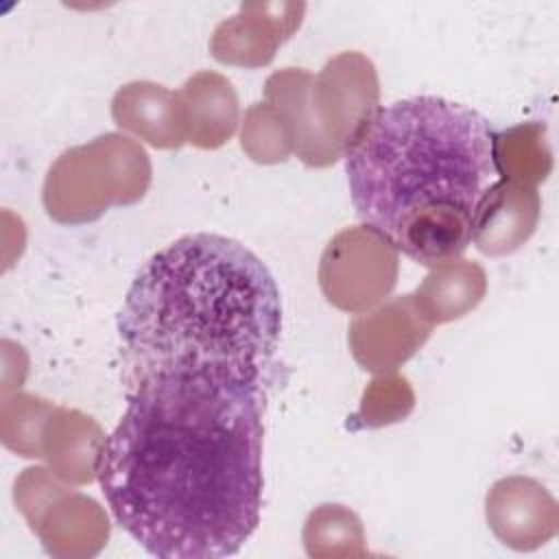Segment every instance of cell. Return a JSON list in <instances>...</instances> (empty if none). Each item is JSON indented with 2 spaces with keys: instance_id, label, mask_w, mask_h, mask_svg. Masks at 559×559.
Wrapping results in <instances>:
<instances>
[{
  "instance_id": "cell-8",
  "label": "cell",
  "mask_w": 559,
  "mask_h": 559,
  "mask_svg": "<svg viewBox=\"0 0 559 559\" xmlns=\"http://www.w3.org/2000/svg\"><path fill=\"white\" fill-rule=\"evenodd\" d=\"M487 520L504 544L535 548L555 533L557 504L552 496L531 478H502L487 493Z\"/></svg>"
},
{
  "instance_id": "cell-15",
  "label": "cell",
  "mask_w": 559,
  "mask_h": 559,
  "mask_svg": "<svg viewBox=\"0 0 559 559\" xmlns=\"http://www.w3.org/2000/svg\"><path fill=\"white\" fill-rule=\"evenodd\" d=\"M242 148L255 159L264 164L282 162L290 153L295 140H293V127L286 120V116L275 109L273 105H253L242 124L240 135Z\"/></svg>"
},
{
  "instance_id": "cell-3",
  "label": "cell",
  "mask_w": 559,
  "mask_h": 559,
  "mask_svg": "<svg viewBox=\"0 0 559 559\" xmlns=\"http://www.w3.org/2000/svg\"><path fill=\"white\" fill-rule=\"evenodd\" d=\"M266 98L286 116L299 157L308 166H328L367 127L378 111V79L360 52H341L319 76L299 68L275 72Z\"/></svg>"
},
{
  "instance_id": "cell-7",
  "label": "cell",
  "mask_w": 559,
  "mask_h": 559,
  "mask_svg": "<svg viewBox=\"0 0 559 559\" xmlns=\"http://www.w3.org/2000/svg\"><path fill=\"white\" fill-rule=\"evenodd\" d=\"M430 330L432 323L406 295L358 317L349 328V345L362 369L391 371L424 345Z\"/></svg>"
},
{
  "instance_id": "cell-11",
  "label": "cell",
  "mask_w": 559,
  "mask_h": 559,
  "mask_svg": "<svg viewBox=\"0 0 559 559\" xmlns=\"http://www.w3.org/2000/svg\"><path fill=\"white\" fill-rule=\"evenodd\" d=\"M177 96L188 142L203 148H216L229 140L238 118V103L229 81L216 72H199L188 79Z\"/></svg>"
},
{
  "instance_id": "cell-10",
  "label": "cell",
  "mask_w": 559,
  "mask_h": 559,
  "mask_svg": "<svg viewBox=\"0 0 559 559\" xmlns=\"http://www.w3.org/2000/svg\"><path fill=\"white\" fill-rule=\"evenodd\" d=\"M114 120L159 148L181 146L186 142L183 111L177 94L162 85L138 81L114 96Z\"/></svg>"
},
{
  "instance_id": "cell-2",
  "label": "cell",
  "mask_w": 559,
  "mask_h": 559,
  "mask_svg": "<svg viewBox=\"0 0 559 559\" xmlns=\"http://www.w3.org/2000/svg\"><path fill=\"white\" fill-rule=\"evenodd\" d=\"M496 135L483 114L441 96L378 107L345 151L356 214L424 266L456 260L483 197L502 179Z\"/></svg>"
},
{
  "instance_id": "cell-12",
  "label": "cell",
  "mask_w": 559,
  "mask_h": 559,
  "mask_svg": "<svg viewBox=\"0 0 559 559\" xmlns=\"http://www.w3.org/2000/svg\"><path fill=\"white\" fill-rule=\"evenodd\" d=\"M485 295V271L467 260L432 266L413 295L419 312L430 323H443L469 312Z\"/></svg>"
},
{
  "instance_id": "cell-13",
  "label": "cell",
  "mask_w": 559,
  "mask_h": 559,
  "mask_svg": "<svg viewBox=\"0 0 559 559\" xmlns=\"http://www.w3.org/2000/svg\"><path fill=\"white\" fill-rule=\"evenodd\" d=\"M48 435L50 443L46 456L63 478L87 483L96 476V463L105 439L90 417L61 408L48 424Z\"/></svg>"
},
{
  "instance_id": "cell-16",
  "label": "cell",
  "mask_w": 559,
  "mask_h": 559,
  "mask_svg": "<svg viewBox=\"0 0 559 559\" xmlns=\"http://www.w3.org/2000/svg\"><path fill=\"white\" fill-rule=\"evenodd\" d=\"M413 408V391L400 376H382L371 382L362 395L360 417L367 426H382L397 421Z\"/></svg>"
},
{
  "instance_id": "cell-5",
  "label": "cell",
  "mask_w": 559,
  "mask_h": 559,
  "mask_svg": "<svg viewBox=\"0 0 559 559\" xmlns=\"http://www.w3.org/2000/svg\"><path fill=\"white\" fill-rule=\"evenodd\" d=\"M395 277L397 251L367 225L336 234L319 269L328 301L349 312L378 304L393 288Z\"/></svg>"
},
{
  "instance_id": "cell-6",
  "label": "cell",
  "mask_w": 559,
  "mask_h": 559,
  "mask_svg": "<svg viewBox=\"0 0 559 559\" xmlns=\"http://www.w3.org/2000/svg\"><path fill=\"white\" fill-rule=\"evenodd\" d=\"M304 11L301 2H245L234 17L216 26L210 50L223 63L264 66L297 31Z\"/></svg>"
},
{
  "instance_id": "cell-9",
  "label": "cell",
  "mask_w": 559,
  "mask_h": 559,
  "mask_svg": "<svg viewBox=\"0 0 559 559\" xmlns=\"http://www.w3.org/2000/svg\"><path fill=\"white\" fill-rule=\"evenodd\" d=\"M539 218V194L535 186L500 179L483 197L472 240L487 255L511 253L535 231Z\"/></svg>"
},
{
  "instance_id": "cell-1",
  "label": "cell",
  "mask_w": 559,
  "mask_h": 559,
  "mask_svg": "<svg viewBox=\"0 0 559 559\" xmlns=\"http://www.w3.org/2000/svg\"><path fill=\"white\" fill-rule=\"evenodd\" d=\"M271 367L201 354L120 358L127 408L103 441L96 478L148 555L221 559L253 535Z\"/></svg>"
},
{
  "instance_id": "cell-14",
  "label": "cell",
  "mask_w": 559,
  "mask_h": 559,
  "mask_svg": "<svg viewBox=\"0 0 559 559\" xmlns=\"http://www.w3.org/2000/svg\"><path fill=\"white\" fill-rule=\"evenodd\" d=\"M496 162L502 179L528 186L544 181L552 168L544 127L528 122L496 135Z\"/></svg>"
},
{
  "instance_id": "cell-4",
  "label": "cell",
  "mask_w": 559,
  "mask_h": 559,
  "mask_svg": "<svg viewBox=\"0 0 559 559\" xmlns=\"http://www.w3.org/2000/svg\"><path fill=\"white\" fill-rule=\"evenodd\" d=\"M148 179L151 164L142 146L109 133L57 159L44 186V203L61 223H85L98 218L111 203L142 199Z\"/></svg>"
}]
</instances>
